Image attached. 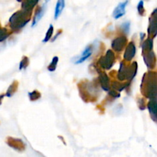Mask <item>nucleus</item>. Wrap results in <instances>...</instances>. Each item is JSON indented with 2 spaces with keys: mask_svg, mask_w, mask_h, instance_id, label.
Segmentation results:
<instances>
[{
  "mask_svg": "<svg viewBox=\"0 0 157 157\" xmlns=\"http://www.w3.org/2000/svg\"><path fill=\"white\" fill-rule=\"evenodd\" d=\"M143 96L148 99L157 98V72L148 71L144 74L140 84Z\"/></svg>",
  "mask_w": 157,
  "mask_h": 157,
  "instance_id": "nucleus-1",
  "label": "nucleus"
},
{
  "mask_svg": "<svg viewBox=\"0 0 157 157\" xmlns=\"http://www.w3.org/2000/svg\"><path fill=\"white\" fill-rule=\"evenodd\" d=\"M31 16L32 12H26L22 9L15 12L9 18V27L13 32H18L29 23Z\"/></svg>",
  "mask_w": 157,
  "mask_h": 157,
  "instance_id": "nucleus-2",
  "label": "nucleus"
},
{
  "mask_svg": "<svg viewBox=\"0 0 157 157\" xmlns=\"http://www.w3.org/2000/svg\"><path fill=\"white\" fill-rule=\"evenodd\" d=\"M78 89H79L81 98L85 102L94 101L97 99L96 97H98V87L94 85L92 83L87 82V81H81L78 83Z\"/></svg>",
  "mask_w": 157,
  "mask_h": 157,
  "instance_id": "nucleus-3",
  "label": "nucleus"
},
{
  "mask_svg": "<svg viewBox=\"0 0 157 157\" xmlns=\"http://www.w3.org/2000/svg\"><path fill=\"white\" fill-rule=\"evenodd\" d=\"M116 61L115 54L112 50H108L104 56L101 57L98 61L100 67L104 70H110Z\"/></svg>",
  "mask_w": 157,
  "mask_h": 157,
  "instance_id": "nucleus-4",
  "label": "nucleus"
},
{
  "mask_svg": "<svg viewBox=\"0 0 157 157\" xmlns=\"http://www.w3.org/2000/svg\"><path fill=\"white\" fill-rule=\"evenodd\" d=\"M147 32H148L149 37L153 38L157 35V9H155L150 15Z\"/></svg>",
  "mask_w": 157,
  "mask_h": 157,
  "instance_id": "nucleus-5",
  "label": "nucleus"
},
{
  "mask_svg": "<svg viewBox=\"0 0 157 157\" xmlns=\"http://www.w3.org/2000/svg\"><path fill=\"white\" fill-rule=\"evenodd\" d=\"M127 38L125 35H121L117 38H114L112 41L111 47L115 52H121L124 49V48L127 45Z\"/></svg>",
  "mask_w": 157,
  "mask_h": 157,
  "instance_id": "nucleus-6",
  "label": "nucleus"
},
{
  "mask_svg": "<svg viewBox=\"0 0 157 157\" xmlns=\"http://www.w3.org/2000/svg\"><path fill=\"white\" fill-rule=\"evenodd\" d=\"M6 143L9 147H12V149L17 150V151L21 152L25 149V144L21 139H17V138L8 136L6 138Z\"/></svg>",
  "mask_w": 157,
  "mask_h": 157,
  "instance_id": "nucleus-7",
  "label": "nucleus"
},
{
  "mask_svg": "<svg viewBox=\"0 0 157 157\" xmlns=\"http://www.w3.org/2000/svg\"><path fill=\"white\" fill-rule=\"evenodd\" d=\"M143 57H144V60L146 65L150 70H152V69L156 67V57L154 52H153V50L150 51V52L143 53Z\"/></svg>",
  "mask_w": 157,
  "mask_h": 157,
  "instance_id": "nucleus-8",
  "label": "nucleus"
},
{
  "mask_svg": "<svg viewBox=\"0 0 157 157\" xmlns=\"http://www.w3.org/2000/svg\"><path fill=\"white\" fill-rule=\"evenodd\" d=\"M136 55V45L133 41L128 43L126 48L125 53L124 55V58L126 61H130L134 58Z\"/></svg>",
  "mask_w": 157,
  "mask_h": 157,
  "instance_id": "nucleus-9",
  "label": "nucleus"
},
{
  "mask_svg": "<svg viewBox=\"0 0 157 157\" xmlns=\"http://www.w3.org/2000/svg\"><path fill=\"white\" fill-rule=\"evenodd\" d=\"M98 74H99V82L101 84V87L104 89L106 91H109L110 88V80H109V77L107 76V74L104 71L98 70Z\"/></svg>",
  "mask_w": 157,
  "mask_h": 157,
  "instance_id": "nucleus-10",
  "label": "nucleus"
},
{
  "mask_svg": "<svg viewBox=\"0 0 157 157\" xmlns=\"http://www.w3.org/2000/svg\"><path fill=\"white\" fill-rule=\"evenodd\" d=\"M147 107L153 121L157 123V98L150 99Z\"/></svg>",
  "mask_w": 157,
  "mask_h": 157,
  "instance_id": "nucleus-11",
  "label": "nucleus"
},
{
  "mask_svg": "<svg viewBox=\"0 0 157 157\" xmlns=\"http://www.w3.org/2000/svg\"><path fill=\"white\" fill-rule=\"evenodd\" d=\"M128 4V0H126L124 2H121L115 8L114 11L113 12V16L115 19H118V18H121L122 16H124V14L126 12V6Z\"/></svg>",
  "mask_w": 157,
  "mask_h": 157,
  "instance_id": "nucleus-12",
  "label": "nucleus"
},
{
  "mask_svg": "<svg viewBox=\"0 0 157 157\" xmlns=\"http://www.w3.org/2000/svg\"><path fill=\"white\" fill-rule=\"evenodd\" d=\"M92 53H93V46L92 45H88L86 47V48L83 51V52L81 53V55H80L79 58L77 59V61H75V64H81V63H83L84 61L87 59L88 58H90L91 56Z\"/></svg>",
  "mask_w": 157,
  "mask_h": 157,
  "instance_id": "nucleus-13",
  "label": "nucleus"
},
{
  "mask_svg": "<svg viewBox=\"0 0 157 157\" xmlns=\"http://www.w3.org/2000/svg\"><path fill=\"white\" fill-rule=\"evenodd\" d=\"M137 63L136 61L132 63L131 64H128L127 66V80L128 81H131L136 76L137 73Z\"/></svg>",
  "mask_w": 157,
  "mask_h": 157,
  "instance_id": "nucleus-14",
  "label": "nucleus"
},
{
  "mask_svg": "<svg viewBox=\"0 0 157 157\" xmlns=\"http://www.w3.org/2000/svg\"><path fill=\"white\" fill-rule=\"evenodd\" d=\"M127 66L128 65H127V64L126 63L125 60L121 63L119 71H118V73H117V78L118 80H120V81H124L127 80Z\"/></svg>",
  "mask_w": 157,
  "mask_h": 157,
  "instance_id": "nucleus-15",
  "label": "nucleus"
},
{
  "mask_svg": "<svg viewBox=\"0 0 157 157\" xmlns=\"http://www.w3.org/2000/svg\"><path fill=\"white\" fill-rule=\"evenodd\" d=\"M38 2V0H23L21 9L26 12H32V9L35 7Z\"/></svg>",
  "mask_w": 157,
  "mask_h": 157,
  "instance_id": "nucleus-16",
  "label": "nucleus"
},
{
  "mask_svg": "<svg viewBox=\"0 0 157 157\" xmlns=\"http://www.w3.org/2000/svg\"><path fill=\"white\" fill-rule=\"evenodd\" d=\"M141 47H142V53H145V52H148L153 50V38L151 37H149L142 43Z\"/></svg>",
  "mask_w": 157,
  "mask_h": 157,
  "instance_id": "nucleus-17",
  "label": "nucleus"
},
{
  "mask_svg": "<svg viewBox=\"0 0 157 157\" xmlns=\"http://www.w3.org/2000/svg\"><path fill=\"white\" fill-rule=\"evenodd\" d=\"M44 12H45V6H43L42 7L38 8V9L35 12V15L33 18V22H32V27L37 25L38 21L42 18L43 15H44Z\"/></svg>",
  "mask_w": 157,
  "mask_h": 157,
  "instance_id": "nucleus-18",
  "label": "nucleus"
},
{
  "mask_svg": "<svg viewBox=\"0 0 157 157\" xmlns=\"http://www.w3.org/2000/svg\"><path fill=\"white\" fill-rule=\"evenodd\" d=\"M64 6H65V1L64 0H58L55 9V19H58V17L61 15Z\"/></svg>",
  "mask_w": 157,
  "mask_h": 157,
  "instance_id": "nucleus-19",
  "label": "nucleus"
},
{
  "mask_svg": "<svg viewBox=\"0 0 157 157\" xmlns=\"http://www.w3.org/2000/svg\"><path fill=\"white\" fill-rule=\"evenodd\" d=\"M128 85V83H120L118 82V81H113V82L111 83V84H110L112 89H113V90H117V91L118 92H121L122 90H124Z\"/></svg>",
  "mask_w": 157,
  "mask_h": 157,
  "instance_id": "nucleus-20",
  "label": "nucleus"
},
{
  "mask_svg": "<svg viewBox=\"0 0 157 157\" xmlns=\"http://www.w3.org/2000/svg\"><path fill=\"white\" fill-rule=\"evenodd\" d=\"M18 87V82L17 81H14L13 82H12V84H11V85L9 87V88H8L7 92L6 93V96L9 97V98L12 97V95L17 91Z\"/></svg>",
  "mask_w": 157,
  "mask_h": 157,
  "instance_id": "nucleus-21",
  "label": "nucleus"
},
{
  "mask_svg": "<svg viewBox=\"0 0 157 157\" xmlns=\"http://www.w3.org/2000/svg\"><path fill=\"white\" fill-rule=\"evenodd\" d=\"M12 32L8 30L6 28H2L0 25V42L5 41L9 35H11Z\"/></svg>",
  "mask_w": 157,
  "mask_h": 157,
  "instance_id": "nucleus-22",
  "label": "nucleus"
},
{
  "mask_svg": "<svg viewBox=\"0 0 157 157\" xmlns=\"http://www.w3.org/2000/svg\"><path fill=\"white\" fill-rule=\"evenodd\" d=\"M58 57L57 56L54 57V58H52V62L50 63V64H49L48 67V70L51 72L55 71L57 68V64H58Z\"/></svg>",
  "mask_w": 157,
  "mask_h": 157,
  "instance_id": "nucleus-23",
  "label": "nucleus"
},
{
  "mask_svg": "<svg viewBox=\"0 0 157 157\" xmlns=\"http://www.w3.org/2000/svg\"><path fill=\"white\" fill-rule=\"evenodd\" d=\"M41 93L38 90H33V91L29 93V99H30L31 101H38V99L41 98Z\"/></svg>",
  "mask_w": 157,
  "mask_h": 157,
  "instance_id": "nucleus-24",
  "label": "nucleus"
},
{
  "mask_svg": "<svg viewBox=\"0 0 157 157\" xmlns=\"http://www.w3.org/2000/svg\"><path fill=\"white\" fill-rule=\"evenodd\" d=\"M53 32H54V27L52 25H49L48 29L47 32L45 34V37H44V40H43V42H48L49 40L52 38V35H53Z\"/></svg>",
  "mask_w": 157,
  "mask_h": 157,
  "instance_id": "nucleus-25",
  "label": "nucleus"
},
{
  "mask_svg": "<svg viewBox=\"0 0 157 157\" xmlns=\"http://www.w3.org/2000/svg\"><path fill=\"white\" fill-rule=\"evenodd\" d=\"M29 59L27 56H23L22 59L20 61L19 64V69L22 70V69H25L26 67L29 66Z\"/></svg>",
  "mask_w": 157,
  "mask_h": 157,
  "instance_id": "nucleus-26",
  "label": "nucleus"
},
{
  "mask_svg": "<svg viewBox=\"0 0 157 157\" xmlns=\"http://www.w3.org/2000/svg\"><path fill=\"white\" fill-rule=\"evenodd\" d=\"M137 10H138V13L140 16H144V14H145V9H144V1L143 0H140L138 3L137 6Z\"/></svg>",
  "mask_w": 157,
  "mask_h": 157,
  "instance_id": "nucleus-27",
  "label": "nucleus"
},
{
  "mask_svg": "<svg viewBox=\"0 0 157 157\" xmlns=\"http://www.w3.org/2000/svg\"><path fill=\"white\" fill-rule=\"evenodd\" d=\"M137 104L138 107H139V108L140 110H145L146 107H147V104H146L145 100L144 98H138Z\"/></svg>",
  "mask_w": 157,
  "mask_h": 157,
  "instance_id": "nucleus-28",
  "label": "nucleus"
},
{
  "mask_svg": "<svg viewBox=\"0 0 157 157\" xmlns=\"http://www.w3.org/2000/svg\"><path fill=\"white\" fill-rule=\"evenodd\" d=\"M130 23L129 22V21L124 22V24H122V25H121L122 30L124 31L126 34L129 33V32H130Z\"/></svg>",
  "mask_w": 157,
  "mask_h": 157,
  "instance_id": "nucleus-29",
  "label": "nucleus"
},
{
  "mask_svg": "<svg viewBox=\"0 0 157 157\" xmlns=\"http://www.w3.org/2000/svg\"><path fill=\"white\" fill-rule=\"evenodd\" d=\"M109 95L111 97H113V98H120V96H121V94H120V92H118V91H117V90L112 89V90H109Z\"/></svg>",
  "mask_w": 157,
  "mask_h": 157,
  "instance_id": "nucleus-30",
  "label": "nucleus"
},
{
  "mask_svg": "<svg viewBox=\"0 0 157 157\" xmlns=\"http://www.w3.org/2000/svg\"><path fill=\"white\" fill-rule=\"evenodd\" d=\"M61 32H62V31H61V30H58V32H57V33H56V35H55V36L53 38H52V41H55V40L57 39V38H58V37L60 35H61Z\"/></svg>",
  "mask_w": 157,
  "mask_h": 157,
  "instance_id": "nucleus-31",
  "label": "nucleus"
},
{
  "mask_svg": "<svg viewBox=\"0 0 157 157\" xmlns=\"http://www.w3.org/2000/svg\"><path fill=\"white\" fill-rule=\"evenodd\" d=\"M5 96H6V94H0V105L2 104V99L4 98Z\"/></svg>",
  "mask_w": 157,
  "mask_h": 157,
  "instance_id": "nucleus-32",
  "label": "nucleus"
},
{
  "mask_svg": "<svg viewBox=\"0 0 157 157\" xmlns=\"http://www.w3.org/2000/svg\"><path fill=\"white\" fill-rule=\"evenodd\" d=\"M140 36H141V41H143V40H144V37H145V34H144V33H141L140 34Z\"/></svg>",
  "mask_w": 157,
  "mask_h": 157,
  "instance_id": "nucleus-33",
  "label": "nucleus"
},
{
  "mask_svg": "<svg viewBox=\"0 0 157 157\" xmlns=\"http://www.w3.org/2000/svg\"><path fill=\"white\" fill-rule=\"evenodd\" d=\"M17 1H18V2H22L23 0H17Z\"/></svg>",
  "mask_w": 157,
  "mask_h": 157,
  "instance_id": "nucleus-34",
  "label": "nucleus"
}]
</instances>
